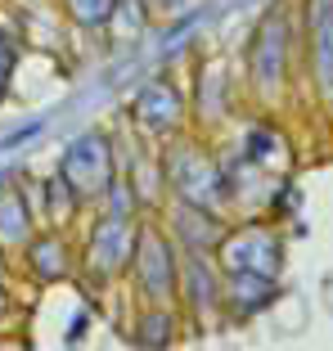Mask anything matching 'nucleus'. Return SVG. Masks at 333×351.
<instances>
[{"instance_id": "f257e3e1", "label": "nucleus", "mask_w": 333, "mask_h": 351, "mask_svg": "<svg viewBox=\"0 0 333 351\" xmlns=\"http://www.w3.org/2000/svg\"><path fill=\"white\" fill-rule=\"evenodd\" d=\"M131 279L145 306H171L180 284V248L171 243L166 230H158L153 221H140L136 234V257H131Z\"/></svg>"}, {"instance_id": "f03ea898", "label": "nucleus", "mask_w": 333, "mask_h": 351, "mask_svg": "<svg viewBox=\"0 0 333 351\" xmlns=\"http://www.w3.org/2000/svg\"><path fill=\"white\" fill-rule=\"evenodd\" d=\"M217 266L221 275H239V270H248V275H275L280 279L284 270V234L275 221H243V226L225 230L217 243Z\"/></svg>"}, {"instance_id": "7ed1b4c3", "label": "nucleus", "mask_w": 333, "mask_h": 351, "mask_svg": "<svg viewBox=\"0 0 333 351\" xmlns=\"http://www.w3.org/2000/svg\"><path fill=\"white\" fill-rule=\"evenodd\" d=\"M54 171L68 180V189H73L82 203H99L104 189L117 180V145H113V135L82 131L73 145L59 154V167H54Z\"/></svg>"}, {"instance_id": "20e7f679", "label": "nucleus", "mask_w": 333, "mask_h": 351, "mask_svg": "<svg viewBox=\"0 0 333 351\" xmlns=\"http://www.w3.org/2000/svg\"><path fill=\"white\" fill-rule=\"evenodd\" d=\"M162 176H166V194L180 198V203H198V207H208V212L225 207L217 158L203 154L189 140H176L171 149H162Z\"/></svg>"}, {"instance_id": "39448f33", "label": "nucleus", "mask_w": 333, "mask_h": 351, "mask_svg": "<svg viewBox=\"0 0 333 351\" xmlns=\"http://www.w3.org/2000/svg\"><path fill=\"white\" fill-rule=\"evenodd\" d=\"M136 234H140V221H126V217H99L90 226L82 243V266L95 284H113L131 270V257H136Z\"/></svg>"}, {"instance_id": "423d86ee", "label": "nucleus", "mask_w": 333, "mask_h": 351, "mask_svg": "<svg viewBox=\"0 0 333 351\" xmlns=\"http://www.w3.org/2000/svg\"><path fill=\"white\" fill-rule=\"evenodd\" d=\"M288 54H293V32H288V14L271 10L261 19L257 36L248 50V86L257 90V99H275L280 86L288 82Z\"/></svg>"}, {"instance_id": "0eeeda50", "label": "nucleus", "mask_w": 333, "mask_h": 351, "mask_svg": "<svg viewBox=\"0 0 333 351\" xmlns=\"http://www.w3.org/2000/svg\"><path fill=\"white\" fill-rule=\"evenodd\" d=\"M221 266L212 252H180V284L176 302L189 311V320H212L221 315Z\"/></svg>"}, {"instance_id": "6e6552de", "label": "nucleus", "mask_w": 333, "mask_h": 351, "mask_svg": "<svg viewBox=\"0 0 333 351\" xmlns=\"http://www.w3.org/2000/svg\"><path fill=\"white\" fill-rule=\"evenodd\" d=\"M302 32H306V68L311 86L324 104H333V0H302Z\"/></svg>"}, {"instance_id": "1a4fd4ad", "label": "nucleus", "mask_w": 333, "mask_h": 351, "mask_svg": "<svg viewBox=\"0 0 333 351\" xmlns=\"http://www.w3.org/2000/svg\"><path fill=\"white\" fill-rule=\"evenodd\" d=\"M131 117H136L153 140H171V135H180V126H185V99H180V90L166 82V77H153V82L131 99Z\"/></svg>"}, {"instance_id": "9d476101", "label": "nucleus", "mask_w": 333, "mask_h": 351, "mask_svg": "<svg viewBox=\"0 0 333 351\" xmlns=\"http://www.w3.org/2000/svg\"><path fill=\"white\" fill-rule=\"evenodd\" d=\"M18 261L36 284H63V279H73V270H77V248L63 230H36V234L27 239V248H23Z\"/></svg>"}, {"instance_id": "9b49d317", "label": "nucleus", "mask_w": 333, "mask_h": 351, "mask_svg": "<svg viewBox=\"0 0 333 351\" xmlns=\"http://www.w3.org/2000/svg\"><path fill=\"white\" fill-rule=\"evenodd\" d=\"M280 302V279L275 275H225L221 279V315L225 320H252L261 311H271Z\"/></svg>"}, {"instance_id": "f8f14e48", "label": "nucleus", "mask_w": 333, "mask_h": 351, "mask_svg": "<svg viewBox=\"0 0 333 351\" xmlns=\"http://www.w3.org/2000/svg\"><path fill=\"white\" fill-rule=\"evenodd\" d=\"M166 234L180 252H217L221 234H225V221L221 212H208L198 203H180L171 198V221H166Z\"/></svg>"}, {"instance_id": "ddd939ff", "label": "nucleus", "mask_w": 333, "mask_h": 351, "mask_svg": "<svg viewBox=\"0 0 333 351\" xmlns=\"http://www.w3.org/2000/svg\"><path fill=\"white\" fill-rule=\"evenodd\" d=\"M36 212H32V198L23 185H0V252H23L27 239L36 234Z\"/></svg>"}, {"instance_id": "4468645a", "label": "nucleus", "mask_w": 333, "mask_h": 351, "mask_svg": "<svg viewBox=\"0 0 333 351\" xmlns=\"http://www.w3.org/2000/svg\"><path fill=\"white\" fill-rule=\"evenodd\" d=\"M131 338H136L140 351H171L180 338V315L171 306H145Z\"/></svg>"}, {"instance_id": "2eb2a0df", "label": "nucleus", "mask_w": 333, "mask_h": 351, "mask_svg": "<svg viewBox=\"0 0 333 351\" xmlns=\"http://www.w3.org/2000/svg\"><path fill=\"white\" fill-rule=\"evenodd\" d=\"M41 194H45V203H41L36 217H41V226H50V230H68L77 217H82V207H86L82 198L68 189V180H63L59 171H54L50 180H41Z\"/></svg>"}, {"instance_id": "dca6fc26", "label": "nucleus", "mask_w": 333, "mask_h": 351, "mask_svg": "<svg viewBox=\"0 0 333 351\" xmlns=\"http://www.w3.org/2000/svg\"><path fill=\"white\" fill-rule=\"evenodd\" d=\"M126 185L136 189V198H140V212H145V207H153V203H162V194H166L162 154L131 158V162H126Z\"/></svg>"}, {"instance_id": "f3484780", "label": "nucleus", "mask_w": 333, "mask_h": 351, "mask_svg": "<svg viewBox=\"0 0 333 351\" xmlns=\"http://www.w3.org/2000/svg\"><path fill=\"white\" fill-rule=\"evenodd\" d=\"M280 149H284V135L275 131V126L257 122V126H248V135H243L239 154L248 158V162H257L261 171H271V162H275V158H280Z\"/></svg>"}, {"instance_id": "a211bd4d", "label": "nucleus", "mask_w": 333, "mask_h": 351, "mask_svg": "<svg viewBox=\"0 0 333 351\" xmlns=\"http://www.w3.org/2000/svg\"><path fill=\"white\" fill-rule=\"evenodd\" d=\"M59 10L68 14L77 27L90 32V27H108V23H113L117 0H59Z\"/></svg>"}, {"instance_id": "6ab92c4d", "label": "nucleus", "mask_w": 333, "mask_h": 351, "mask_svg": "<svg viewBox=\"0 0 333 351\" xmlns=\"http://www.w3.org/2000/svg\"><path fill=\"white\" fill-rule=\"evenodd\" d=\"M18 59H23V41L10 23H0V99H10L14 90V73H18Z\"/></svg>"}, {"instance_id": "aec40b11", "label": "nucleus", "mask_w": 333, "mask_h": 351, "mask_svg": "<svg viewBox=\"0 0 333 351\" xmlns=\"http://www.w3.org/2000/svg\"><path fill=\"white\" fill-rule=\"evenodd\" d=\"M99 203H104L108 217H126V221H136V217H140V198H136V189L126 185V176H117L113 185L104 189V198H99Z\"/></svg>"}, {"instance_id": "412c9836", "label": "nucleus", "mask_w": 333, "mask_h": 351, "mask_svg": "<svg viewBox=\"0 0 333 351\" xmlns=\"http://www.w3.org/2000/svg\"><path fill=\"white\" fill-rule=\"evenodd\" d=\"M41 131H45L41 117H32V122H23V126H14V131H5V135H0V154H14V149L32 145V140H36Z\"/></svg>"}, {"instance_id": "4be33fe9", "label": "nucleus", "mask_w": 333, "mask_h": 351, "mask_svg": "<svg viewBox=\"0 0 333 351\" xmlns=\"http://www.w3.org/2000/svg\"><path fill=\"white\" fill-rule=\"evenodd\" d=\"M14 315V293H10V284H0V324Z\"/></svg>"}, {"instance_id": "5701e85b", "label": "nucleus", "mask_w": 333, "mask_h": 351, "mask_svg": "<svg viewBox=\"0 0 333 351\" xmlns=\"http://www.w3.org/2000/svg\"><path fill=\"white\" fill-rule=\"evenodd\" d=\"M0 351H23V342H18V338H14V333H10V329H0Z\"/></svg>"}, {"instance_id": "b1692460", "label": "nucleus", "mask_w": 333, "mask_h": 351, "mask_svg": "<svg viewBox=\"0 0 333 351\" xmlns=\"http://www.w3.org/2000/svg\"><path fill=\"white\" fill-rule=\"evenodd\" d=\"M82 333H86V311H82V315H77V320H73V329H68V338L77 342V338H82Z\"/></svg>"}, {"instance_id": "393cba45", "label": "nucleus", "mask_w": 333, "mask_h": 351, "mask_svg": "<svg viewBox=\"0 0 333 351\" xmlns=\"http://www.w3.org/2000/svg\"><path fill=\"white\" fill-rule=\"evenodd\" d=\"M0 284H10V257L0 252Z\"/></svg>"}, {"instance_id": "a878e982", "label": "nucleus", "mask_w": 333, "mask_h": 351, "mask_svg": "<svg viewBox=\"0 0 333 351\" xmlns=\"http://www.w3.org/2000/svg\"><path fill=\"white\" fill-rule=\"evenodd\" d=\"M149 5H162V10H176V5H185V0H149Z\"/></svg>"}]
</instances>
